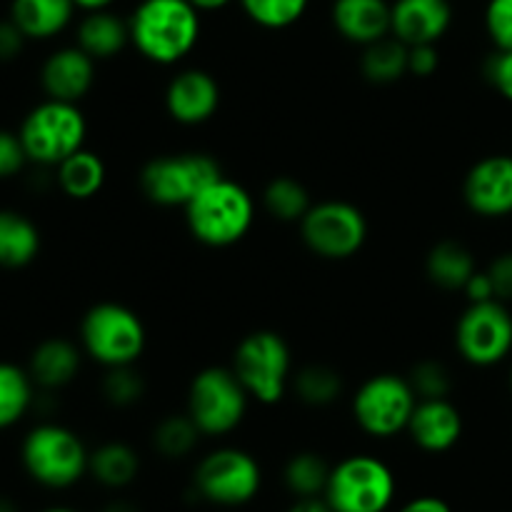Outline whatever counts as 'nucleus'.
Segmentation results:
<instances>
[{
    "label": "nucleus",
    "mask_w": 512,
    "mask_h": 512,
    "mask_svg": "<svg viewBox=\"0 0 512 512\" xmlns=\"http://www.w3.org/2000/svg\"><path fill=\"white\" fill-rule=\"evenodd\" d=\"M188 3L193 5L195 10H200V13H218V10L228 8L235 0H188Z\"/></svg>",
    "instance_id": "obj_45"
},
{
    "label": "nucleus",
    "mask_w": 512,
    "mask_h": 512,
    "mask_svg": "<svg viewBox=\"0 0 512 512\" xmlns=\"http://www.w3.org/2000/svg\"><path fill=\"white\" fill-rule=\"evenodd\" d=\"M418 405L413 385L398 373L370 375L353 395V418L365 435L390 440L408 433V423Z\"/></svg>",
    "instance_id": "obj_11"
},
{
    "label": "nucleus",
    "mask_w": 512,
    "mask_h": 512,
    "mask_svg": "<svg viewBox=\"0 0 512 512\" xmlns=\"http://www.w3.org/2000/svg\"><path fill=\"white\" fill-rule=\"evenodd\" d=\"M398 495L393 468L378 455L355 453L330 468L323 498L335 512H388Z\"/></svg>",
    "instance_id": "obj_6"
},
{
    "label": "nucleus",
    "mask_w": 512,
    "mask_h": 512,
    "mask_svg": "<svg viewBox=\"0 0 512 512\" xmlns=\"http://www.w3.org/2000/svg\"><path fill=\"white\" fill-rule=\"evenodd\" d=\"M398 512H453V508H450L448 500L438 498V495H418V498L400 505Z\"/></svg>",
    "instance_id": "obj_43"
},
{
    "label": "nucleus",
    "mask_w": 512,
    "mask_h": 512,
    "mask_svg": "<svg viewBox=\"0 0 512 512\" xmlns=\"http://www.w3.org/2000/svg\"><path fill=\"white\" fill-rule=\"evenodd\" d=\"M290 390L308 408H330L343 395V378L330 365L310 363L293 373Z\"/></svg>",
    "instance_id": "obj_28"
},
{
    "label": "nucleus",
    "mask_w": 512,
    "mask_h": 512,
    "mask_svg": "<svg viewBox=\"0 0 512 512\" xmlns=\"http://www.w3.org/2000/svg\"><path fill=\"white\" fill-rule=\"evenodd\" d=\"M263 208L280 223H300L305 213L313 208V200H310V190L298 178L278 175L265 185Z\"/></svg>",
    "instance_id": "obj_31"
},
{
    "label": "nucleus",
    "mask_w": 512,
    "mask_h": 512,
    "mask_svg": "<svg viewBox=\"0 0 512 512\" xmlns=\"http://www.w3.org/2000/svg\"><path fill=\"white\" fill-rule=\"evenodd\" d=\"M408 380L418 400H440L450 398V393H453V375H450L448 365L440 363V360L428 358L415 363Z\"/></svg>",
    "instance_id": "obj_35"
},
{
    "label": "nucleus",
    "mask_w": 512,
    "mask_h": 512,
    "mask_svg": "<svg viewBox=\"0 0 512 512\" xmlns=\"http://www.w3.org/2000/svg\"><path fill=\"white\" fill-rule=\"evenodd\" d=\"M148 345V330L140 315L123 303L93 305L80 320V348L103 368L135 365Z\"/></svg>",
    "instance_id": "obj_3"
},
{
    "label": "nucleus",
    "mask_w": 512,
    "mask_h": 512,
    "mask_svg": "<svg viewBox=\"0 0 512 512\" xmlns=\"http://www.w3.org/2000/svg\"><path fill=\"white\" fill-rule=\"evenodd\" d=\"M330 20L340 38L365 48L393 35V3L390 0H333Z\"/></svg>",
    "instance_id": "obj_19"
},
{
    "label": "nucleus",
    "mask_w": 512,
    "mask_h": 512,
    "mask_svg": "<svg viewBox=\"0 0 512 512\" xmlns=\"http://www.w3.org/2000/svg\"><path fill=\"white\" fill-rule=\"evenodd\" d=\"M20 460L30 478L50 490H68L88 475L90 450L78 433L58 423L35 425L23 440Z\"/></svg>",
    "instance_id": "obj_4"
},
{
    "label": "nucleus",
    "mask_w": 512,
    "mask_h": 512,
    "mask_svg": "<svg viewBox=\"0 0 512 512\" xmlns=\"http://www.w3.org/2000/svg\"><path fill=\"white\" fill-rule=\"evenodd\" d=\"M233 373L260 405H278L293 380V353L288 340L275 330H253L233 353Z\"/></svg>",
    "instance_id": "obj_5"
},
{
    "label": "nucleus",
    "mask_w": 512,
    "mask_h": 512,
    "mask_svg": "<svg viewBox=\"0 0 512 512\" xmlns=\"http://www.w3.org/2000/svg\"><path fill=\"white\" fill-rule=\"evenodd\" d=\"M463 428V413L450 398L418 400L408 423V435L423 453L440 455L460 443Z\"/></svg>",
    "instance_id": "obj_17"
},
{
    "label": "nucleus",
    "mask_w": 512,
    "mask_h": 512,
    "mask_svg": "<svg viewBox=\"0 0 512 512\" xmlns=\"http://www.w3.org/2000/svg\"><path fill=\"white\" fill-rule=\"evenodd\" d=\"M188 0H140L130 13V45L155 65H178L200 40L203 20Z\"/></svg>",
    "instance_id": "obj_1"
},
{
    "label": "nucleus",
    "mask_w": 512,
    "mask_h": 512,
    "mask_svg": "<svg viewBox=\"0 0 512 512\" xmlns=\"http://www.w3.org/2000/svg\"><path fill=\"white\" fill-rule=\"evenodd\" d=\"M218 178H223V168L208 153L158 155L140 170V190L160 208H185Z\"/></svg>",
    "instance_id": "obj_10"
},
{
    "label": "nucleus",
    "mask_w": 512,
    "mask_h": 512,
    "mask_svg": "<svg viewBox=\"0 0 512 512\" xmlns=\"http://www.w3.org/2000/svg\"><path fill=\"white\" fill-rule=\"evenodd\" d=\"M25 163H30V160L20 135L0 128V180L18 175L25 168Z\"/></svg>",
    "instance_id": "obj_37"
},
{
    "label": "nucleus",
    "mask_w": 512,
    "mask_h": 512,
    "mask_svg": "<svg viewBox=\"0 0 512 512\" xmlns=\"http://www.w3.org/2000/svg\"><path fill=\"white\" fill-rule=\"evenodd\" d=\"M78 5V10L83 13H90V10H105V8H113L115 0H73Z\"/></svg>",
    "instance_id": "obj_46"
},
{
    "label": "nucleus",
    "mask_w": 512,
    "mask_h": 512,
    "mask_svg": "<svg viewBox=\"0 0 512 512\" xmlns=\"http://www.w3.org/2000/svg\"><path fill=\"white\" fill-rule=\"evenodd\" d=\"M260 488L263 468L243 448H215L195 465L193 490L218 508H243L258 498Z\"/></svg>",
    "instance_id": "obj_9"
},
{
    "label": "nucleus",
    "mask_w": 512,
    "mask_h": 512,
    "mask_svg": "<svg viewBox=\"0 0 512 512\" xmlns=\"http://www.w3.org/2000/svg\"><path fill=\"white\" fill-rule=\"evenodd\" d=\"M18 135L23 140L30 163L55 168L65 158L85 148L88 120H85L78 103L45 98L43 103H38L25 115Z\"/></svg>",
    "instance_id": "obj_7"
},
{
    "label": "nucleus",
    "mask_w": 512,
    "mask_h": 512,
    "mask_svg": "<svg viewBox=\"0 0 512 512\" xmlns=\"http://www.w3.org/2000/svg\"><path fill=\"white\" fill-rule=\"evenodd\" d=\"M510 390H512V370H510Z\"/></svg>",
    "instance_id": "obj_50"
},
{
    "label": "nucleus",
    "mask_w": 512,
    "mask_h": 512,
    "mask_svg": "<svg viewBox=\"0 0 512 512\" xmlns=\"http://www.w3.org/2000/svg\"><path fill=\"white\" fill-rule=\"evenodd\" d=\"M425 273L440 290H463L468 280L478 273V263L468 245L458 240H440L428 250Z\"/></svg>",
    "instance_id": "obj_23"
},
{
    "label": "nucleus",
    "mask_w": 512,
    "mask_h": 512,
    "mask_svg": "<svg viewBox=\"0 0 512 512\" xmlns=\"http://www.w3.org/2000/svg\"><path fill=\"white\" fill-rule=\"evenodd\" d=\"M0 512H18V508H15L13 500L8 498H0Z\"/></svg>",
    "instance_id": "obj_48"
},
{
    "label": "nucleus",
    "mask_w": 512,
    "mask_h": 512,
    "mask_svg": "<svg viewBox=\"0 0 512 512\" xmlns=\"http://www.w3.org/2000/svg\"><path fill=\"white\" fill-rule=\"evenodd\" d=\"M440 68L438 45H408V75L430 78Z\"/></svg>",
    "instance_id": "obj_39"
},
{
    "label": "nucleus",
    "mask_w": 512,
    "mask_h": 512,
    "mask_svg": "<svg viewBox=\"0 0 512 512\" xmlns=\"http://www.w3.org/2000/svg\"><path fill=\"white\" fill-rule=\"evenodd\" d=\"M330 468L333 465L313 450H300L290 455L283 468V483L293 498H320L328 488Z\"/></svg>",
    "instance_id": "obj_29"
},
{
    "label": "nucleus",
    "mask_w": 512,
    "mask_h": 512,
    "mask_svg": "<svg viewBox=\"0 0 512 512\" xmlns=\"http://www.w3.org/2000/svg\"><path fill=\"white\" fill-rule=\"evenodd\" d=\"M100 512H140V510L135 508L133 503H128V500H110V503Z\"/></svg>",
    "instance_id": "obj_47"
},
{
    "label": "nucleus",
    "mask_w": 512,
    "mask_h": 512,
    "mask_svg": "<svg viewBox=\"0 0 512 512\" xmlns=\"http://www.w3.org/2000/svg\"><path fill=\"white\" fill-rule=\"evenodd\" d=\"M88 473L103 488L123 490L133 485L135 478H138L140 455L128 443L110 440V443H103L95 450H90Z\"/></svg>",
    "instance_id": "obj_25"
},
{
    "label": "nucleus",
    "mask_w": 512,
    "mask_h": 512,
    "mask_svg": "<svg viewBox=\"0 0 512 512\" xmlns=\"http://www.w3.org/2000/svg\"><path fill=\"white\" fill-rule=\"evenodd\" d=\"M285 512H335V510L330 508L328 500L320 495V498H295V503Z\"/></svg>",
    "instance_id": "obj_44"
},
{
    "label": "nucleus",
    "mask_w": 512,
    "mask_h": 512,
    "mask_svg": "<svg viewBox=\"0 0 512 512\" xmlns=\"http://www.w3.org/2000/svg\"><path fill=\"white\" fill-rule=\"evenodd\" d=\"M463 200L480 218L512 215V155H488L468 170Z\"/></svg>",
    "instance_id": "obj_14"
},
{
    "label": "nucleus",
    "mask_w": 512,
    "mask_h": 512,
    "mask_svg": "<svg viewBox=\"0 0 512 512\" xmlns=\"http://www.w3.org/2000/svg\"><path fill=\"white\" fill-rule=\"evenodd\" d=\"M190 235L205 248H230L250 233L255 223V200L238 180L218 178L185 205Z\"/></svg>",
    "instance_id": "obj_2"
},
{
    "label": "nucleus",
    "mask_w": 512,
    "mask_h": 512,
    "mask_svg": "<svg viewBox=\"0 0 512 512\" xmlns=\"http://www.w3.org/2000/svg\"><path fill=\"white\" fill-rule=\"evenodd\" d=\"M25 33L13 20H0V63L15 60L25 48Z\"/></svg>",
    "instance_id": "obj_41"
},
{
    "label": "nucleus",
    "mask_w": 512,
    "mask_h": 512,
    "mask_svg": "<svg viewBox=\"0 0 512 512\" xmlns=\"http://www.w3.org/2000/svg\"><path fill=\"white\" fill-rule=\"evenodd\" d=\"M463 293H465V298H468V303L498 300L495 298V288H493V280H490L488 270H478V273L468 280V285L463 288Z\"/></svg>",
    "instance_id": "obj_42"
},
{
    "label": "nucleus",
    "mask_w": 512,
    "mask_h": 512,
    "mask_svg": "<svg viewBox=\"0 0 512 512\" xmlns=\"http://www.w3.org/2000/svg\"><path fill=\"white\" fill-rule=\"evenodd\" d=\"M360 73L373 85H393L408 75V45L395 35L370 43L360 55Z\"/></svg>",
    "instance_id": "obj_27"
},
{
    "label": "nucleus",
    "mask_w": 512,
    "mask_h": 512,
    "mask_svg": "<svg viewBox=\"0 0 512 512\" xmlns=\"http://www.w3.org/2000/svg\"><path fill=\"white\" fill-rule=\"evenodd\" d=\"M248 405V390L243 388L233 368L210 365L190 380L185 413L193 418L205 438H223L240 428L248 415Z\"/></svg>",
    "instance_id": "obj_8"
},
{
    "label": "nucleus",
    "mask_w": 512,
    "mask_h": 512,
    "mask_svg": "<svg viewBox=\"0 0 512 512\" xmlns=\"http://www.w3.org/2000/svg\"><path fill=\"white\" fill-rule=\"evenodd\" d=\"M35 383L28 370L15 363H0V430L13 428L33 405Z\"/></svg>",
    "instance_id": "obj_30"
},
{
    "label": "nucleus",
    "mask_w": 512,
    "mask_h": 512,
    "mask_svg": "<svg viewBox=\"0 0 512 512\" xmlns=\"http://www.w3.org/2000/svg\"><path fill=\"white\" fill-rule=\"evenodd\" d=\"M95 65L78 45H65L50 53L40 68V85L45 98L63 100V103H80L95 85Z\"/></svg>",
    "instance_id": "obj_16"
},
{
    "label": "nucleus",
    "mask_w": 512,
    "mask_h": 512,
    "mask_svg": "<svg viewBox=\"0 0 512 512\" xmlns=\"http://www.w3.org/2000/svg\"><path fill=\"white\" fill-rule=\"evenodd\" d=\"M453 18L450 0H393V35L405 45H438Z\"/></svg>",
    "instance_id": "obj_18"
},
{
    "label": "nucleus",
    "mask_w": 512,
    "mask_h": 512,
    "mask_svg": "<svg viewBox=\"0 0 512 512\" xmlns=\"http://www.w3.org/2000/svg\"><path fill=\"white\" fill-rule=\"evenodd\" d=\"M485 30L495 50H512V0H488Z\"/></svg>",
    "instance_id": "obj_36"
},
{
    "label": "nucleus",
    "mask_w": 512,
    "mask_h": 512,
    "mask_svg": "<svg viewBox=\"0 0 512 512\" xmlns=\"http://www.w3.org/2000/svg\"><path fill=\"white\" fill-rule=\"evenodd\" d=\"M75 10L73 0H13L10 20L28 40H50L73 23Z\"/></svg>",
    "instance_id": "obj_22"
},
{
    "label": "nucleus",
    "mask_w": 512,
    "mask_h": 512,
    "mask_svg": "<svg viewBox=\"0 0 512 512\" xmlns=\"http://www.w3.org/2000/svg\"><path fill=\"white\" fill-rule=\"evenodd\" d=\"M488 275L493 280L495 298L503 300V303H512V250L510 253H500L488 265Z\"/></svg>",
    "instance_id": "obj_40"
},
{
    "label": "nucleus",
    "mask_w": 512,
    "mask_h": 512,
    "mask_svg": "<svg viewBox=\"0 0 512 512\" xmlns=\"http://www.w3.org/2000/svg\"><path fill=\"white\" fill-rule=\"evenodd\" d=\"M250 23L265 30H285L298 23L310 0H238Z\"/></svg>",
    "instance_id": "obj_33"
},
{
    "label": "nucleus",
    "mask_w": 512,
    "mask_h": 512,
    "mask_svg": "<svg viewBox=\"0 0 512 512\" xmlns=\"http://www.w3.org/2000/svg\"><path fill=\"white\" fill-rule=\"evenodd\" d=\"M40 253V230L18 210H0V265L10 270L25 268Z\"/></svg>",
    "instance_id": "obj_24"
},
{
    "label": "nucleus",
    "mask_w": 512,
    "mask_h": 512,
    "mask_svg": "<svg viewBox=\"0 0 512 512\" xmlns=\"http://www.w3.org/2000/svg\"><path fill=\"white\" fill-rule=\"evenodd\" d=\"M305 248L323 260H350L368 240V218L348 200H320L300 220Z\"/></svg>",
    "instance_id": "obj_12"
},
{
    "label": "nucleus",
    "mask_w": 512,
    "mask_h": 512,
    "mask_svg": "<svg viewBox=\"0 0 512 512\" xmlns=\"http://www.w3.org/2000/svg\"><path fill=\"white\" fill-rule=\"evenodd\" d=\"M105 403L113 408H133L145 395L143 375L135 365H120V368H105V378L100 383Z\"/></svg>",
    "instance_id": "obj_34"
},
{
    "label": "nucleus",
    "mask_w": 512,
    "mask_h": 512,
    "mask_svg": "<svg viewBox=\"0 0 512 512\" xmlns=\"http://www.w3.org/2000/svg\"><path fill=\"white\" fill-rule=\"evenodd\" d=\"M105 170L103 158L88 148H80L63 163L55 165V180H58L60 190L73 200H90L103 190L105 185Z\"/></svg>",
    "instance_id": "obj_26"
},
{
    "label": "nucleus",
    "mask_w": 512,
    "mask_h": 512,
    "mask_svg": "<svg viewBox=\"0 0 512 512\" xmlns=\"http://www.w3.org/2000/svg\"><path fill=\"white\" fill-rule=\"evenodd\" d=\"M490 85L512 103V50H495L485 68Z\"/></svg>",
    "instance_id": "obj_38"
},
{
    "label": "nucleus",
    "mask_w": 512,
    "mask_h": 512,
    "mask_svg": "<svg viewBox=\"0 0 512 512\" xmlns=\"http://www.w3.org/2000/svg\"><path fill=\"white\" fill-rule=\"evenodd\" d=\"M75 45L98 63L113 60L130 45L128 18L118 15L113 8L90 10L80 18L78 30H75Z\"/></svg>",
    "instance_id": "obj_20"
},
{
    "label": "nucleus",
    "mask_w": 512,
    "mask_h": 512,
    "mask_svg": "<svg viewBox=\"0 0 512 512\" xmlns=\"http://www.w3.org/2000/svg\"><path fill=\"white\" fill-rule=\"evenodd\" d=\"M455 348L465 363L493 368L512 353V313L503 300L468 303L455 325Z\"/></svg>",
    "instance_id": "obj_13"
},
{
    "label": "nucleus",
    "mask_w": 512,
    "mask_h": 512,
    "mask_svg": "<svg viewBox=\"0 0 512 512\" xmlns=\"http://www.w3.org/2000/svg\"><path fill=\"white\" fill-rule=\"evenodd\" d=\"M40 512H78V510L65 508V505H53V508H45V510H40Z\"/></svg>",
    "instance_id": "obj_49"
},
{
    "label": "nucleus",
    "mask_w": 512,
    "mask_h": 512,
    "mask_svg": "<svg viewBox=\"0 0 512 512\" xmlns=\"http://www.w3.org/2000/svg\"><path fill=\"white\" fill-rule=\"evenodd\" d=\"M223 90L218 78L205 68H185L165 88V110L180 125H203L218 113Z\"/></svg>",
    "instance_id": "obj_15"
},
{
    "label": "nucleus",
    "mask_w": 512,
    "mask_h": 512,
    "mask_svg": "<svg viewBox=\"0 0 512 512\" xmlns=\"http://www.w3.org/2000/svg\"><path fill=\"white\" fill-rule=\"evenodd\" d=\"M203 433L188 413L168 415L153 430V448L168 460H183L198 448Z\"/></svg>",
    "instance_id": "obj_32"
},
{
    "label": "nucleus",
    "mask_w": 512,
    "mask_h": 512,
    "mask_svg": "<svg viewBox=\"0 0 512 512\" xmlns=\"http://www.w3.org/2000/svg\"><path fill=\"white\" fill-rule=\"evenodd\" d=\"M83 348L63 338H48L30 355L28 373L35 385L45 390H60L73 383L83 363Z\"/></svg>",
    "instance_id": "obj_21"
}]
</instances>
